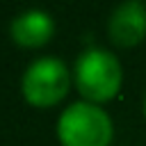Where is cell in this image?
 Here are the masks:
<instances>
[{"mask_svg": "<svg viewBox=\"0 0 146 146\" xmlns=\"http://www.w3.org/2000/svg\"><path fill=\"white\" fill-rule=\"evenodd\" d=\"M52 32H55V23H52L50 14H46L41 9H27L11 21L14 41L21 46H27V48H36V46L48 43Z\"/></svg>", "mask_w": 146, "mask_h": 146, "instance_id": "5", "label": "cell"}, {"mask_svg": "<svg viewBox=\"0 0 146 146\" xmlns=\"http://www.w3.org/2000/svg\"><path fill=\"white\" fill-rule=\"evenodd\" d=\"M110 36L116 46H135L146 36V5L139 0L121 2L107 23Z\"/></svg>", "mask_w": 146, "mask_h": 146, "instance_id": "4", "label": "cell"}, {"mask_svg": "<svg viewBox=\"0 0 146 146\" xmlns=\"http://www.w3.org/2000/svg\"><path fill=\"white\" fill-rule=\"evenodd\" d=\"M57 135L64 146H107L112 139V121L98 105L80 100L62 112Z\"/></svg>", "mask_w": 146, "mask_h": 146, "instance_id": "2", "label": "cell"}, {"mask_svg": "<svg viewBox=\"0 0 146 146\" xmlns=\"http://www.w3.org/2000/svg\"><path fill=\"white\" fill-rule=\"evenodd\" d=\"M71 84L68 68L62 59L41 57L32 62L23 75V96L36 107H50L59 103Z\"/></svg>", "mask_w": 146, "mask_h": 146, "instance_id": "3", "label": "cell"}, {"mask_svg": "<svg viewBox=\"0 0 146 146\" xmlns=\"http://www.w3.org/2000/svg\"><path fill=\"white\" fill-rule=\"evenodd\" d=\"M144 112H146V98H144Z\"/></svg>", "mask_w": 146, "mask_h": 146, "instance_id": "6", "label": "cell"}, {"mask_svg": "<svg viewBox=\"0 0 146 146\" xmlns=\"http://www.w3.org/2000/svg\"><path fill=\"white\" fill-rule=\"evenodd\" d=\"M121 80H123L121 64L110 50L91 48L84 50L75 62L78 91L91 103H103L114 98L121 87Z\"/></svg>", "mask_w": 146, "mask_h": 146, "instance_id": "1", "label": "cell"}]
</instances>
